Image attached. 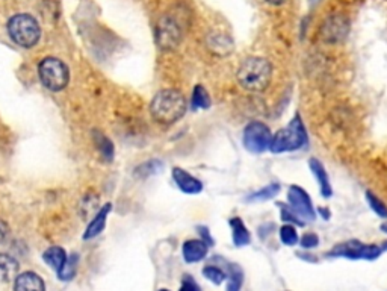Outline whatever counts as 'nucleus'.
Here are the masks:
<instances>
[{
	"label": "nucleus",
	"mask_w": 387,
	"mask_h": 291,
	"mask_svg": "<svg viewBox=\"0 0 387 291\" xmlns=\"http://www.w3.org/2000/svg\"><path fill=\"white\" fill-rule=\"evenodd\" d=\"M160 291H168V290H160Z\"/></svg>",
	"instance_id": "obj_37"
},
{
	"label": "nucleus",
	"mask_w": 387,
	"mask_h": 291,
	"mask_svg": "<svg viewBox=\"0 0 387 291\" xmlns=\"http://www.w3.org/2000/svg\"><path fill=\"white\" fill-rule=\"evenodd\" d=\"M211 97L209 93L206 91V88L203 85H197L194 88L192 93V105L194 108H200V110H208L211 107Z\"/></svg>",
	"instance_id": "obj_20"
},
{
	"label": "nucleus",
	"mask_w": 387,
	"mask_h": 291,
	"mask_svg": "<svg viewBox=\"0 0 387 291\" xmlns=\"http://www.w3.org/2000/svg\"><path fill=\"white\" fill-rule=\"evenodd\" d=\"M109 211H111V205L109 204L105 205V208H102L100 211H98V214L94 217L93 222L89 223V226L86 227V232L84 235L85 240H89V238H94V237H97L98 234L103 231L105 225H106V218H107V214H109Z\"/></svg>",
	"instance_id": "obj_18"
},
{
	"label": "nucleus",
	"mask_w": 387,
	"mask_h": 291,
	"mask_svg": "<svg viewBox=\"0 0 387 291\" xmlns=\"http://www.w3.org/2000/svg\"><path fill=\"white\" fill-rule=\"evenodd\" d=\"M203 275H204L206 278H208L209 281H212L213 284H217V285L222 284V282L227 279V275H226V273H224L220 267H215V266H208V267H204V270H203Z\"/></svg>",
	"instance_id": "obj_24"
},
{
	"label": "nucleus",
	"mask_w": 387,
	"mask_h": 291,
	"mask_svg": "<svg viewBox=\"0 0 387 291\" xmlns=\"http://www.w3.org/2000/svg\"><path fill=\"white\" fill-rule=\"evenodd\" d=\"M268 3H271V5H282V3H284L286 0H266Z\"/></svg>",
	"instance_id": "obj_34"
},
{
	"label": "nucleus",
	"mask_w": 387,
	"mask_h": 291,
	"mask_svg": "<svg viewBox=\"0 0 387 291\" xmlns=\"http://www.w3.org/2000/svg\"><path fill=\"white\" fill-rule=\"evenodd\" d=\"M19 273V262L10 255L0 253V282H10L17 278Z\"/></svg>",
	"instance_id": "obj_17"
},
{
	"label": "nucleus",
	"mask_w": 387,
	"mask_h": 291,
	"mask_svg": "<svg viewBox=\"0 0 387 291\" xmlns=\"http://www.w3.org/2000/svg\"><path fill=\"white\" fill-rule=\"evenodd\" d=\"M381 248H383V251H387V241H384V243L381 244Z\"/></svg>",
	"instance_id": "obj_36"
},
{
	"label": "nucleus",
	"mask_w": 387,
	"mask_h": 291,
	"mask_svg": "<svg viewBox=\"0 0 387 291\" xmlns=\"http://www.w3.org/2000/svg\"><path fill=\"white\" fill-rule=\"evenodd\" d=\"M200 232H202V235L204 237V240L208 241V244H213V240H212V238L209 237L208 229H206V227H200Z\"/></svg>",
	"instance_id": "obj_31"
},
{
	"label": "nucleus",
	"mask_w": 387,
	"mask_h": 291,
	"mask_svg": "<svg viewBox=\"0 0 387 291\" xmlns=\"http://www.w3.org/2000/svg\"><path fill=\"white\" fill-rule=\"evenodd\" d=\"M273 135L274 134H271V129H269L265 123L256 120L250 121L245 126L242 140H244V146L248 152L264 154L271 147Z\"/></svg>",
	"instance_id": "obj_7"
},
{
	"label": "nucleus",
	"mask_w": 387,
	"mask_h": 291,
	"mask_svg": "<svg viewBox=\"0 0 387 291\" xmlns=\"http://www.w3.org/2000/svg\"><path fill=\"white\" fill-rule=\"evenodd\" d=\"M180 40L179 26L169 19H164L158 26V41L162 47L173 49Z\"/></svg>",
	"instance_id": "obj_10"
},
{
	"label": "nucleus",
	"mask_w": 387,
	"mask_h": 291,
	"mask_svg": "<svg viewBox=\"0 0 387 291\" xmlns=\"http://www.w3.org/2000/svg\"><path fill=\"white\" fill-rule=\"evenodd\" d=\"M348 29H349V26H348V22L345 17L335 15V17H330V19L324 23L321 32L326 41L337 43L347 37Z\"/></svg>",
	"instance_id": "obj_9"
},
{
	"label": "nucleus",
	"mask_w": 387,
	"mask_h": 291,
	"mask_svg": "<svg viewBox=\"0 0 387 291\" xmlns=\"http://www.w3.org/2000/svg\"><path fill=\"white\" fill-rule=\"evenodd\" d=\"M383 253L381 246L377 244H363L358 240H349L345 243L336 244L328 252V257L331 258H347V260H365V261H374L380 258Z\"/></svg>",
	"instance_id": "obj_6"
},
{
	"label": "nucleus",
	"mask_w": 387,
	"mask_h": 291,
	"mask_svg": "<svg viewBox=\"0 0 387 291\" xmlns=\"http://www.w3.org/2000/svg\"><path fill=\"white\" fill-rule=\"evenodd\" d=\"M142 167H144V169H147V170L137 169V172H135V176H138V178H147V176H150V174L158 173L160 170L162 164L159 161H150V163L142 164Z\"/></svg>",
	"instance_id": "obj_27"
},
{
	"label": "nucleus",
	"mask_w": 387,
	"mask_h": 291,
	"mask_svg": "<svg viewBox=\"0 0 387 291\" xmlns=\"http://www.w3.org/2000/svg\"><path fill=\"white\" fill-rule=\"evenodd\" d=\"M366 200H367L369 207H371V209L377 216H380L381 218L387 220V205L380 197L375 196V194L371 191H366Z\"/></svg>",
	"instance_id": "obj_23"
},
{
	"label": "nucleus",
	"mask_w": 387,
	"mask_h": 291,
	"mask_svg": "<svg viewBox=\"0 0 387 291\" xmlns=\"http://www.w3.org/2000/svg\"><path fill=\"white\" fill-rule=\"evenodd\" d=\"M280 193V184H277V182H273V184H269L266 185L265 188L262 190H259L256 193L251 194V196L247 197L248 202H265V200H271L274 199L277 194Z\"/></svg>",
	"instance_id": "obj_19"
},
{
	"label": "nucleus",
	"mask_w": 387,
	"mask_h": 291,
	"mask_svg": "<svg viewBox=\"0 0 387 291\" xmlns=\"http://www.w3.org/2000/svg\"><path fill=\"white\" fill-rule=\"evenodd\" d=\"M278 207H280V214H282V220L284 223H289V225H294V226L295 225L296 226H304V220L296 216L289 207H286L283 204H280Z\"/></svg>",
	"instance_id": "obj_25"
},
{
	"label": "nucleus",
	"mask_w": 387,
	"mask_h": 291,
	"mask_svg": "<svg viewBox=\"0 0 387 291\" xmlns=\"http://www.w3.org/2000/svg\"><path fill=\"white\" fill-rule=\"evenodd\" d=\"M180 291H200V287L195 284L192 278H185L183 285L180 288Z\"/></svg>",
	"instance_id": "obj_30"
},
{
	"label": "nucleus",
	"mask_w": 387,
	"mask_h": 291,
	"mask_svg": "<svg viewBox=\"0 0 387 291\" xmlns=\"http://www.w3.org/2000/svg\"><path fill=\"white\" fill-rule=\"evenodd\" d=\"M8 33L22 47L31 49L40 41L41 29L38 22L29 14H17L8 22Z\"/></svg>",
	"instance_id": "obj_4"
},
{
	"label": "nucleus",
	"mask_w": 387,
	"mask_h": 291,
	"mask_svg": "<svg viewBox=\"0 0 387 291\" xmlns=\"http://www.w3.org/2000/svg\"><path fill=\"white\" fill-rule=\"evenodd\" d=\"M318 213L324 217V220H328V218L331 217L330 209H326V208H319V209H318Z\"/></svg>",
	"instance_id": "obj_32"
},
{
	"label": "nucleus",
	"mask_w": 387,
	"mask_h": 291,
	"mask_svg": "<svg viewBox=\"0 0 387 291\" xmlns=\"http://www.w3.org/2000/svg\"><path fill=\"white\" fill-rule=\"evenodd\" d=\"M305 144H308V130H305L301 117L296 114L284 128L277 130L273 135L269 151L273 154L295 152L304 147Z\"/></svg>",
	"instance_id": "obj_3"
},
{
	"label": "nucleus",
	"mask_w": 387,
	"mask_h": 291,
	"mask_svg": "<svg viewBox=\"0 0 387 291\" xmlns=\"http://www.w3.org/2000/svg\"><path fill=\"white\" fill-rule=\"evenodd\" d=\"M300 244L303 249H314L319 246V237L314 232H308L300 238Z\"/></svg>",
	"instance_id": "obj_29"
},
{
	"label": "nucleus",
	"mask_w": 387,
	"mask_h": 291,
	"mask_svg": "<svg viewBox=\"0 0 387 291\" xmlns=\"http://www.w3.org/2000/svg\"><path fill=\"white\" fill-rule=\"evenodd\" d=\"M38 72L43 85L50 91H61L68 85L70 70L58 58H44Z\"/></svg>",
	"instance_id": "obj_5"
},
{
	"label": "nucleus",
	"mask_w": 387,
	"mask_h": 291,
	"mask_svg": "<svg viewBox=\"0 0 387 291\" xmlns=\"http://www.w3.org/2000/svg\"><path fill=\"white\" fill-rule=\"evenodd\" d=\"M5 235H6V226L2 222H0V241L3 240Z\"/></svg>",
	"instance_id": "obj_33"
},
{
	"label": "nucleus",
	"mask_w": 387,
	"mask_h": 291,
	"mask_svg": "<svg viewBox=\"0 0 387 291\" xmlns=\"http://www.w3.org/2000/svg\"><path fill=\"white\" fill-rule=\"evenodd\" d=\"M273 77V67L268 59L253 57L247 58L238 70V82L248 91H264Z\"/></svg>",
	"instance_id": "obj_2"
},
{
	"label": "nucleus",
	"mask_w": 387,
	"mask_h": 291,
	"mask_svg": "<svg viewBox=\"0 0 387 291\" xmlns=\"http://www.w3.org/2000/svg\"><path fill=\"white\" fill-rule=\"evenodd\" d=\"M278 234H280V240H282V243L284 246H295L296 243L300 241L298 232H296V227L294 225L284 223L280 227V231H278Z\"/></svg>",
	"instance_id": "obj_21"
},
{
	"label": "nucleus",
	"mask_w": 387,
	"mask_h": 291,
	"mask_svg": "<svg viewBox=\"0 0 387 291\" xmlns=\"http://www.w3.org/2000/svg\"><path fill=\"white\" fill-rule=\"evenodd\" d=\"M67 253L62 248H58V246H53V248H49L43 255V260L46 261V264L55 270L56 273H59L62 270V267L66 266L67 262Z\"/></svg>",
	"instance_id": "obj_15"
},
{
	"label": "nucleus",
	"mask_w": 387,
	"mask_h": 291,
	"mask_svg": "<svg viewBox=\"0 0 387 291\" xmlns=\"http://www.w3.org/2000/svg\"><path fill=\"white\" fill-rule=\"evenodd\" d=\"M151 117L164 125H171L183 117L186 112V99L179 90H162L150 103Z\"/></svg>",
	"instance_id": "obj_1"
},
{
	"label": "nucleus",
	"mask_w": 387,
	"mask_h": 291,
	"mask_svg": "<svg viewBox=\"0 0 387 291\" xmlns=\"http://www.w3.org/2000/svg\"><path fill=\"white\" fill-rule=\"evenodd\" d=\"M208 255V244L203 240H189L183 244V257L186 262H199Z\"/></svg>",
	"instance_id": "obj_14"
},
{
	"label": "nucleus",
	"mask_w": 387,
	"mask_h": 291,
	"mask_svg": "<svg viewBox=\"0 0 387 291\" xmlns=\"http://www.w3.org/2000/svg\"><path fill=\"white\" fill-rule=\"evenodd\" d=\"M97 144H98V147H100V151H102V154H103L106 160L111 161L112 155H114V147H112L111 141L103 135H97Z\"/></svg>",
	"instance_id": "obj_28"
},
{
	"label": "nucleus",
	"mask_w": 387,
	"mask_h": 291,
	"mask_svg": "<svg viewBox=\"0 0 387 291\" xmlns=\"http://www.w3.org/2000/svg\"><path fill=\"white\" fill-rule=\"evenodd\" d=\"M380 229H381V232H384V234H387V220H386V222H383V223H381V226H380Z\"/></svg>",
	"instance_id": "obj_35"
},
{
	"label": "nucleus",
	"mask_w": 387,
	"mask_h": 291,
	"mask_svg": "<svg viewBox=\"0 0 387 291\" xmlns=\"http://www.w3.org/2000/svg\"><path fill=\"white\" fill-rule=\"evenodd\" d=\"M77 262H79V258H77L76 253H73V255H71V257H68L66 266L62 267V270L58 273L59 279L61 281L73 279L75 275H76V271H77Z\"/></svg>",
	"instance_id": "obj_22"
},
{
	"label": "nucleus",
	"mask_w": 387,
	"mask_h": 291,
	"mask_svg": "<svg viewBox=\"0 0 387 291\" xmlns=\"http://www.w3.org/2000/svg\"><path fill=\"white\" fill-rule=\"evenodd\" d=\"M242 279H244L242 270L238 266H232L230 267V281H229L227 291H241Z\"/></svg>",
	"instance_id": "obj_26"
},
{
	"label": "nucleus",
	"mask_w": 387,
	"mask_h": 291,
	"mask_svg": "<svg viewBox=\"0 0 387 291\" xmlns=\"http://www.w3.org/2000/svg\"><path fill=\"white\" fill-rule=\"evenodd\" d=\"M287 204L300 218L308 220V222H313L317 218V211H314L310 196L308 191L298 187V185H292L289 191H287Z\"/></svg>",
	"instance_id": "obj_8"
},
{
	"label": "nucleus",
	"mask_w": 387,
	"mask_h": 291,
	"mask_svg": "<svg viewBox=\"0 0 387 291\" xmlns=\"http://www.w3.org/2000/svg\"><path fill=\"white\" fill-rule=\"evenodd\" d=\"M15 291H46L43 279L33 271H24L15 278Z\"/></svg>",
	"instance_id": "obj_13"
},
{
	"label": "nucleus",
	"mask_w": 387,
	"mask_h": 291,
	"mask_svg": "<svg viewBox=\"0 0 387 291\" xmlns=\"http://www.w3.org/2000/svg\"><path fill=\"white\" fill-rule=\"evenodd\" d=\"M173 178L177 184V187L186 194H199L203 190V184L194 178L192 174H189L180 167H174L173 169Z\"/></svg>",
	"instance_id": "obj_11"
},
{
	"label": "nucleus",
	"mask_w": 387,
	"mask_h": 291,
	"mask_svg": "<svg viewBox=\"0 0 387 291\" xmlns=\"http://www.w3.org/2000/svg\"><path fill=\"white\" fill-rule=\"evenodd\" d=\"M230 226H232V235H233V243H235V246L242 248V246L250 244L251 235L248 232L245 223L242 222L239 217H233L230 220Z\"/></svg>",
	"instance_id": "obj_16"
},
{
	"label": "nucleus",
	"mask_w": 387,
	"mask_h": 291,
	"mask_svg": "<svg viewBox=\"0 0 387 291\" xmlns=\"http://www.w3.org/2000/svg\"><path fill=\"white\" fill-rule=\"evenodd\" d=\"M309 167H310L313 178L317 179V182L319 185V191L322 194V197H331L333 188H331L330 178H328L326 167H324V164L319 160H317V158H312V160L309 161Z\"/></svg>",
	"instance_id": "obj_12"
}]
</instances>
